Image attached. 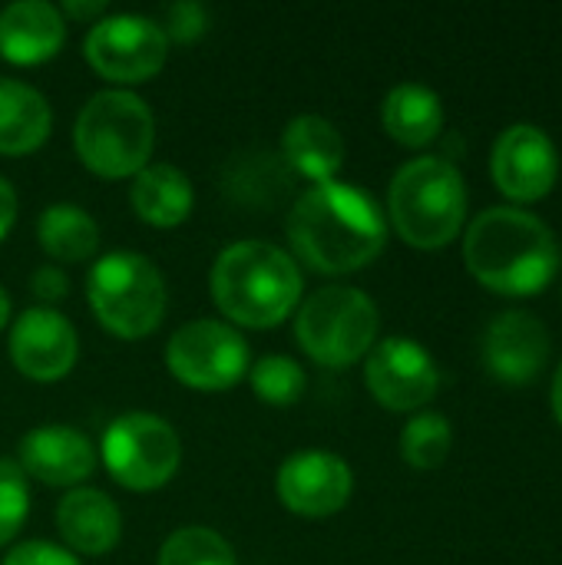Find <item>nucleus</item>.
Here are the masks:
<instances>
[{
    "label": "nucleus",
    "instance_id": "obj_1",
    "mask_svg": "<svg viewBox=\"0 0 562 565\" xmlns=\"http://www.w3.org/2000/svg\"><path fill=\"white\" fill-rule=\"evenodd\" d=\"M285 235L298 265L318 275H351L384 252L388 218L364 189L331 179L298 195Z\"/></svg>",
    "mask_w": 562,
    "mask_h": 565
},
{
    "label": "nucleus",
    "instance_id": "obj_2",
    "mask_svg": "<svg viewBox=\"0 0 562 565\" xmlns=\"http://www.w3.org/2000/svg\"><path fill=\"white\" fill-rule=\"evenodd\" d=\"M464 265L494 295L533 298L560 271L553 228L517 205L484 209L464 232Z\"/></svg>",
    "mask_w": 562,
    "mask_h": 565
},
{
    "label": "nucleus",
    "instance_id": "obj_3",
    "mask_svg": "<svg viewBox=\"0 0 562 565\" xmlns=\"http://www.w3.org/2000/svg\"><path fill=\"white\" fill-rule=\"evenodd\" d=\"M209 295L232 328H278L301 301L298 262L262 238L229 245L209 275Z\"/></svg>",
    "mask_w": 562,
    "mask_h": 565
},
{
    "label": "nucleus",
    "instance_id": "obj_4",
    "mask_svg": "<svg viewBox=\"0 0 562 565\" xmlns=\"http://www.w3.org/2000/svg\"><path fill=\"white\" fill-rule=\"evenodd\" d=\"M388 218L404 245L421 252L447 248L467 225V185L444 156L404 162L388 189Z\"/></svg>",
    "mask_w": 562,
    "mask_h": 565
},
{
    "label": "nucleus",
    "instance_id": "obj_5",
    "mask_svg": "<svg viewBox=\"0 0 562 565\" xmlns=\"http://www.w3.org/2000/svg\"><path fill=\"white\" fill-rule=\"evenodd\" d=\"M73 149L99 179H136L156 149V116L132 89H99L76 113Z\"/></svg>",
    "mask_w": 562,
    "mask_h": 565
},
{
    "label": "nucleus",
    "instance_id": "obj_6",
    "mask_svg": "<svg viewBox=\"0 0 562 565\" xmlns=\"http://www.w3.org/2000/svg\"><path fill=\"white\" fill-rule=\"evenodd\" d=\"M86 301L103 331L119 341L149 338L169 305L166 278L139 252H109L86 275Z\"/></svg>",
    "mask_w": 562,
    "mask_h": 565
},
{
    "label": "nucleus",
    "instance_id": "obj_7",
    "mask_svg": "<svg viewBox=\"0 0 562 565\" xmlns=\"http://www.w3.org/2000/svg\"><path fill=\"white\" fill-rule=\"evenodd\" d=\"M378 305L351 285L318 288L311 298L301 301L295 315L298 348L328 371H341L364 361L378 344Z\"/></svg>",
    "mask_w": 562,
    "mask_h": 565
},
{
    "label": "nucleus",
    "instance_id": "obj_8",
    "mask_svg": "<svg viewBox=\"0 0 562 565\" xmlns=\"http://www.w3.org/2000/svg\"><path fill=\"white\" fill-rule=\"evenodd\" d=\"M99 460L106 473L132 493L162 490L182 463V440L169 420L146 411L119 414L99 440Z\"/></svg>",
    "mask_w": 562,
    "mask_h": 565
},
{
    "label": "nucleus",
    "instance_id": "obj_9",
    "mask_svg": "<svg viewBox=\"0 0 562 565\" xmlns=\"http://www.w3.org/2000/svg\"><path fill=\"white\" fill-rule=\"evenodd\" d=\"M166 367L182 387L215 394L232 391L242 377H248L252 354L238 328L215 318H199L172 331L166 344Z\"/></svg>",
    "mask_w": 562,
    "mask_h": 565
},
{
    "label": "nucleus",
    "instance_id": "obj_10",
    "mask_svg": "<svg viewBox=\"0 0 562 565\" xmlns=\"http://www.w3.org/2000/svg\"><path fill=\"white\" fill-rule=\"evenodd\" d=\"M83 56L96 76L119 86H139L166 66L169 40L152 17L106 13L89 26L83 40Z\"/></svg>",
    "mask_w": 562,
    "mask_h": 565
},
{
    "label": "nucleus",
    "instance_id": "obj_11",
    "mask_svg": "<svg viewBox=\"0 0 562 565\" xmlns=\"http://www.w3.org/2000/svg\"><path fill=\"white\" fill-rule=\"evenodd\" d=\"M368 394L394 414H421L441 387V371L431 351L414 338H384L364 358Z\"/></svg>",
    "mask_w": 562,
    "mask_h": 565
},
{
    "label": "nucleus",
    "instance_id": "obj_12",
    "mask_svg": "<svg viewBox=\"0 0 562 565\" xmlns=\"http://www.w3.org/2000/svg\"><path fill=\"white\" fill-rule=\"evenodd\" d=\"M490 175L517 209L537 205L556 189L560 179L556 142L533 122H513L490 149Z\"/></svg>",
    "mask_w": 562,
    "mask_h": 565
},
{
    "label": "nucleus",
    "instance_id": "obj_13",
    "mask_svg": "<svg viewBox=\"0 0 562 565\" xmlns=\"http://www.w3.org/2000/svg\"><path fill=\"white\" fill-rule=\"evenodd\" d=\"M275 493L288 513L325 520L348 507L354 493V473L348 460L331 450H301L278 467Z\"/></svg>",
    "mask_w": 562,
    "mask_h": 565
},
{
    "label": "nucleus",
    "instance_id": "obj_14",
    "mask_svg": "<svg viewBox=\"0 0 562 565\" xmlns=\"http://www.w3.org/2000/svg\"><path fill=\"white\" fill-rule=\"evenodd\" d=\"M10 361L26 381L56 384L79 361L76 328L56 308H26L10 324Z\"/></svg>",
    "mask_w": 562,
    "mask_h": 565
},
{
    "label": "nucleus",
    "instance_id": "obj_15",
    "mask_svg": "<svg viewBox=\"0 0 562 565\" xmlns=\"http://www.w3.org/2000/svg\"><path fill=\"white\" fill-rule=\"evenodd\" d=\"M553 354V338L540 318L530 311H503L497 315L480 344V358L490 377L510 387L533 384L543 367L550 364Z\"/></svg>",
    "mask_w": 562,
    "mask_h": 565
},
{
    "label": "nucleus",
    "instance_id": "obj_16",
    "mask_svg": "<svg viewBox=\"0 0 562 565\" xmlns=\"http://www.w3.org/2000/svg\"><path fill=\"white\" fill-rule=\"evenodd\" d=\"M96 460L99 457L89 437L63 424L33 427L17 444V467L23 470V477L40 480L43 487L76 490L93 477Z\"/></svg>",
    "mask_w": 562,
    "mask_h": 565
},
{
    "label": "nucleus",
    "instance_id": "obj_17",
    "mask_svg": "<svg viewBox=\"0 0 562 565\" xmlns=\"http://www.w3.org/2000/svg\"><path fill=\"white\" fill-rule=\"evenodd\" d=\"M66 40L60 7L46 0H17L0 10V56L13 66L50 63Z\"/></svg>",
    "mask_w": 562,
    "mask_h": 565
},
{
    "label": "nucleus",
    "instance_id": "obj_18",
    "mask_svg": "<svg viewBox=\"0 0 562 565\" xmlns=\"http://www.w3.org/2000/svg\"><path fill=\"white\" fill-rule=\"evenodd\" d=\"M56 530L73 556H106L119 546L123 513L93 487H76L56 503Z\"/></svg>",
    "mask_w": 562,
    "mask_h": 565
},
{
    "label": "nucleus",
    "instance_id": "obj_19",
    "mask_svg": "<svg viewBox=\"0 0 562 565\" xmlns=\"http://www.w3.org/2000/svg\"><path fill=\"white\" fill-rule=\"evenodd\" d=\"M344 156H348L344 136L325 116H315V113L295 116L282 132V159L311 185L338 179Z\"/></svg>",
    "mask_w": 562,
    "mask_h": 565
},
{
    "label": "nucleus",
    "instance_id": "obj_20",
    "mask_svg": "<svg viewBox=\"0 0 562 565\" xmlns=\"http://www.w3.org/2000/svg\"><path fill=\"white\" fill-rule=\"evenodd\" d=\"M132 212L152 228H179L195 205L189 175L172 162H149L129 185Z\"/></svg>",
    "mask_w": 562,
    "mask_h": 565
},
{
    "label": "nucleus",
    "instance_id": "obj_21",
    "mask_svg": "<svg viewBox=\"0 0 562 565\" xmlns=\"http://www.w3.org/2000/svg\"><path fill=\"white\" fill-rule=\"evenodd\" d=\"M384 132L404 149H427L444 132V103L424 83H397L381 103Z\"/></svg>",
    "mask_w": 562,
    "mask_h": 565
},
{
    "label": "nucleus",
    "instance_id": "obj_22",
    "mask_svg": "<svg viewBox=\"0 0 562 565\" xmlns=\"http://www.w3.org/2000/svg\"><path fill=\"white\" fill-rule=\"evenodd\" d=\"M53 129L46 96L20 79H0V156L36 152Z\"/></svg>",
    "mask_w": 562,
    "mask_h": 565
},
{
    "label": "nucleus",
    "instance_id": "obj_23",
    "mask_svg": "<svg viewBox=\"0 0 562 565\" xmlns=\"http://www.w3.org/2000/svg\"><path fill=\"white\" fill-rule=\"evenodd\" d=\"M36 242L46 252V258L60 265H79L96 255L99 225L86 209L73 202H53L36 218Z\"/></svg>",
    "mask_w": 562,
    "mask_h": 565
},
{
    "label": "nucleus",
    "instance_id": "obj_24",
    "mask_svg": "<svg viewBox=\"0 0 562 565\" xmlns=\"http://www.w3.org/2000/svg\"><path fill=\"white\" fill-rule=\"evenodd\" d=\"M450 450H454V427L437 411L414 414L401 430V457L407 467H414L421 473L441 470L447 463Z\"/></svg>",
    "mask_w": 562,
    "mask_h": 565
},
{
    "label": "nucleus",
    "instance_id": "obj_25",
    "mask_svg": "<svg viewBox=\"0 0 562 565\" xmlns=\"http://www.w3.org/2000/svg\"><path fill=\"white\" fill-rule=\"evenodd\" d=\"M248 384H252V394L262 404L291 407V404H298L305 397L308 377H305V367L295 358L268 354V358H262V361H255L248 367Z\"/></svg>",
    "mask_w": 562,
    "mask_h": 565
},
{
    "label": "nucleus",
    "instance_id": "obj_26",
    "mask_svg": "<svg viewBox=\"0 0 562 565\" xmlns=\"http://www.w3.org/2000/svg\"><path fill=\"white\" fill-rule=\"evenodd\" d=\"M156 565H238V559L222 533L209 526H182L162 543Z\"/></svg>",
    "mask_w": 562,
    "mask_h": 565
},
{
    "label": "nucleus",
    "instance_id": "obj_27",
    "mask_svg": "<svg viewBox=\"0 0 562 565\" xmlns=\"http://www.w3.org/2000/svg\"><path fill=\"white\" fill-rule=\"evenodd\" d=\"M30 483L13 460L0 457V546H7L26 523Z\"/></svg>",
    "mask_w": 562,
    "mask_h": 565
},
{
    "label": "nucleus",
    "instance_id": "obj_28",
    "mask_svg": "<svg viewBox=\"0 0 562 565\" xmlns=\"http://www.w3.org/2000/svg\"><path fill=\"white\" fill-rule=\"evenodd\" d=\"M162 33L166 40H176V43H195L205 26H209V13L202 3L195 0H179V3H169L166 13H162Z\"/></svg>",
    "mask_w": 562,
    "mask_h": 565
},
{
    "label": "nucleus",
    "instance_id": "obj_29",
    "mask_svg": "<svg viewBox=\"0 0 562 565\" xmlns=\"http://www.w3.org/2000/svg\"><path fill=\"white\" fill-rule=\"evenodd\" d=\"M3 565H83L79 556H73L66 546H56V543H46V540H30V543H20L7 553Z\"/></svg>",
    "mask_w": 562,
    "mask_h": 565
},
{
    "label": "nucleus",
    "instance_id": "obj_30",
    "mask_svg": "<svg viewBox=\"0 0 562 565\" xmlns=\"http://www.w3.org/2000/svg\"><path fill=\"white\" fill-rule=\"evenodd\" d=\"M30 291L43 301V308H50L70 295V278L60 265H43L30 275Z\"/></svg>",
    "mask_w": 562,
    "mask_h": 565
},
{
    "label": "nucleus",
    "instance_id": "obj_31",
    "mask_svg": "<svg viewBox=\"0 0 562 565\" xmlns=\"http://www.w3.org/2000/svg\"><path fill=\"white\" fill-rule=\"evenodd\" d=\"M13 222H17V192H13V185L0 175V242L10 235Z\"/></svg>",
    "mask_w": 562,
    "mask_h": 565
},
{
    "label": "nucleus",
    "instance_id": "obj_32",
    "mask_svg": "<svg viewBox=\"0 0 562 565\" xmlns=\"http://www.w3.org/2000/svg\"><path fill=\"white\" fill-rule=\"evenodd\" d=\"M106 10H109V7H106L103 0H89V3H76V0H70V3H63V7H60L63 20H66V17H73V20H93V23H96V20H103V17H106Z\"/></svg>",
    "mask_w": 562,
    "mask_h": 565
},
{
    "label": "nucleus",
    "instance_id": "obj_33",
    "mask_svg": "<svg viewBox=\"0 0 562 565\" xmlns=\"http://www.w3.org/2000/svg\"><path fill=\"white\" fill-rule=\"evenodd\" d=\"M550 404H553V417H556V424L562 427V361H560V367H556V374H553V391H550Z\"/></svg>",
    "mask_w": 562,
    "mask_h": 565
},
{
    "label": "nucleus",
    "instance_id": "obj_34",
    "mask_svg": "<svg viewBox=\"0 0 562 565\" xmlns=\"http://www.w3.org/2000/svg\"><path fill=\"white\" fill-rule=\"evenodd\" d=\"M10 324V298H7V291L0 288V331Z\"/></svg>",
    "mask_w": 562,
    "mask_h": 565
}]
</instances>
